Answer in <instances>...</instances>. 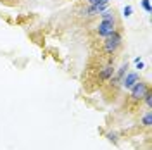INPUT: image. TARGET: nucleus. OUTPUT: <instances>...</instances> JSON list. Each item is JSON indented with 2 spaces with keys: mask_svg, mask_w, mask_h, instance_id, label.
<instances>
[{
  "mask_svg": "<svg viewBox=\"0 0 152 150\" xmlns=\"http://www.w3.org/2000/svg\"><path fill=\"white\" fill-rule=\"evenodd\" d=\"M140 78H138V73H135V71H130V73H126V74L123 76V79L119 81V84H121V88L123 90H130L133 84L137 83Z\"/></svg>",
  "mask_w": 152,
  "mask_h": 150,
  "instance_id": "4",
  "label": "nucleus"
},
{
  "mask_svg": "<svg viewBox=\"0 0 152 150\" xmlns=\"http://www.w3.org/2000/svg\"><path fill=\"white\" fill-rule=\"evenodd\" d=\"M133 14V7L132 5H126V7H123V16L124 17H130Z\"/></svg>",
  "mask_w": 152,
  "mask_h": 150,
  "instance_id": "11",
  "label": "nucleus"
},
{
  "mask_svg": "<svg viewBox=\"0 0 152 150\" xmlns=\"http://www.w3.org/2000/svg\"><path fill=\"white\" fill-rule=\"evenodd\" d=\"M149 90H151V86L145 83V81L138 79V81L130 88V100H133V102H142L143 95L147 93Z\"/></svg>",
  "mask_w": 152,
  "mask_h": 150,
  "instance_id": "2",
  "label": "nucleus"
},
{
  "mask_svg": "<svg viewBox=\"0 0 152 150\" xmlns=\"http://www.w3.org/2000/svg\"><path fill=\"white\" fill-rule=\"evenodd\" d=\"M140 122H142L145 128H151V126H152V112H151V111H147V112L143 114L142 119H140Z\"/></svg>",
  "mask_w": 152,
  "mask_h": 150,
  "instance_id": "8",
  "label": "nucleus"
},
{
  "mask_svg": "<svg viewBox=\"0 0 152 150\" xmlns=\"http://www.w3.org/2000/svg\"><path fill=\"white\" fill-rule=\"evenodd\" d=\"M135 66H137L138 71H142V69H143V60L140 59V57H137V59H135Z\"/></svg>",
  "mask_w": 152,
  "mask_h": 150,
  "instance_id": "14",
  "label": "nucleus"
},
{
  "mask_svg": "<svg viewBox=\"0 0 152 150\" xmlns=\"http://www.w3.org/2000/svg\"><path fill=\"white\" fill-rule=\"evenodd\" d=\"M126 73H128V64L124 62V64H121V66H119V69H118V71H114L113 78H111L109 81H111L113 84H119V81L123 79V76L126 74Z\"/></svg>",
  "mask_w": 152,
  "mask_h": 150,
  "instance_id": "6",
  "label": "nucleus"
},
{
  "mask_svg": "<svg viewBox=\"0 0 152 150\" xmlns=\"http://www.w3.org/2000/svg\"><path fill=\"white\" fill-rule=\"evenodd\" d=\"M142 102L145 103V105H147V109H149V111H151V109H152V92H151V90H149L147 93L143 95Z\"/></svg>",
  "mask_w": 152,
  "mask_h": 150,
  "instance_id": "9",
  "label": "nucleus"
},
{
  "mask_svg": "<svg viewBox=\"0 0 152 150\" xmlns=\"http://www.w3.org/2000/svg\"><path fill=\"white\" fill-rule=\"evenodd\" d=\"M100 21H116V14H114V10H104V12H100Z\"/></svg>",
  "mask_w": 152,
  "mask_h": 150,
  "instance_id": "7",
  "label": "nucleus"
},
{
  "mask_svg": "<svg viewBox=\"0 0 152 150\" xmlns=\"http://www.w3.org/2000/svg\"><path fill=\"white\" fill-rule=\"evenodd\" d=\"M118 29V21H100L97 26H95V33L99 35V36H109L111 33H114Z\"/></svg>",
  "mask_w": 152,
  "mask_h": 150,
  "instance_id": "3",
  "label": "nucleus"
},
{
  "mask_svg": "<svg viewBox=\"0 0 152 150\" xmlns=\"http://www.w3.org/2000/svg\"><path fill=\"white\" fill-rule=\"evenodd\" d=\"M105 136H107V140L111 141V143H118V140H119L118 138V133H114V131H109Z\"/></svg>",
  "mask_w": 152,
  "mask_h": 150,
  "instance_id": "10",
  "label": "nucleus"
},
{
  "mask_svg": "<svg viewBox=\"0 0 152 150\" xmlns=\"http://www.w3.org/2000/svg\"><path fill=\"white\" fill-rule=\"evenodd\" d=\"M142 7L145 9V12H152V7H151V0H142Z\"/></svg>",
  "mask_w": 152,
  "mask_h": 150,
  "instance_id": "12",
  "label": "nucleus"
},
{
  "mask_svg": "<svg viewBox=\"0 0 152 150\" xmlns=\"http://www.w3.org/2000/svg\"><path fill=\"white\" fill-rule=\"evenodd\" d=\"M121 45H123V35H121L119 29H116L114 33H111L109 36L104 38V42H102V50H104L105 55H116L118 50L121 48Z\"/></svg>",
  "mask_w": 152,
  "mask_h": 150,
  "instance_id": "1",
  "label": "nucleus"
},
{
  "mask_svg": "<svg viewBox=\"0 0 152 150\" xmlns=\"http://www.w3.org/2000/svg\"><path fill=\"white\" fill-rule=\"evenodd\" d=\"M88 5H102V4H109V0H86Z\"/></svg>",
  "mask_w": 152,
  "mask_h": 150,
  "instance_id": "13",
  "label": "nucleus"
},
{
  "mask_svg": "<svg viewBox=\"0 0 152 150\" xmlns=\"http://www.w3.org/2000/svg\"><path fill=\"white\" fill-rule=\"evenodd\" d=\"M114 64L113 62H107V64H104V66L99 69V79L100 81H109L111 78H113V74H114Z\"/></svg>",
  "mask_w": 152,
  "mask_h": 150,
  "instance_id": "5",
  "label": "nucleus"
}]
</instances>
